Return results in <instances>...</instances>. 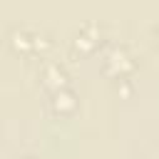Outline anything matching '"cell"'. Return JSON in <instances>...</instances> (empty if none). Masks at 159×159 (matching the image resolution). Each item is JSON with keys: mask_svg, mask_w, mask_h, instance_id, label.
<instances>
[{"mask_svg": "<svg viewBox=\"0 0 159 159\" xmlns=\"http://www.w3.org/2000/svg\"><path fill=\"white\" fill-rule=\"evenodd\" d=\"M10 47L17 55L37 57L50 47V37L40 30H32V27H17V30L10 32Z\"/></svg>", "mask_w": 159, "mask_h": 159, "instance_id": "cell-1", "label": "cell"}, {"mask_svg": "<svg viewBox=\"0 0 159 159\" xmlns=\"http://www.w3.org/2000/svg\"><path fill=\"white\" fill-rule=\"evenodd\" d=\"M132 70H134V57L127 47L119 45V47H112L107 52V57H104V72L107 75H112L117 80H124Z\"/></svg>", "mask_w": 159, "mask_h": 159, "instance_id": "cell-2", "label": "cell"}, {"mask_svg": "<svg viewBox=\"0 0 159 159\" xmlns=\"http://www.w3.org/2000/svg\"><path fill=\"white\" fill-rule=\"evenodd\" d=\"M99 42H102V30H99V25H94V22L82 25V27L75 32V37H72V45H75V50H80V52H92V50L99 47Z\"/></svg>", "mask_w": 159, "mask_h": 159, "instance_id": "cell-3", "label": "cell"}, {"mask_svg": "<svg viewBox=\"0 0 159 159\" xmlns=\"http://www.w3.org/2000/svg\"><path fill=\"white\" fill-rule=\"evenodd\" d=\"M40 77H42V84H45L50 92L65 89V87H67V80H70V75H67L65 65H60V62H45V65H42Z\"/></svg>", "mask_w": 159, "mask_h": 159, "instance_id": "cell-4", "label": "cell"}, {"mask_svg": "<svg viewBox=\"0 0 159 159\" xmlns=\"http://www.w3.org/2000/svg\"><path fill=\"white\" fill-rule=\"evenodd\" d=\"M50 107L57 112V114H70V112H75V107H77V97H75V92L72 89H57V92H52V97H50Z\"/></svg>", "mask_w": 159, "mask_h": 159, "instance_id": "cell-5", "label": "cell"}, {"mask_svg": "<svg viewBox=\"0 0 159 159\" xmlns=\"http://www.w3.org/2000/svg\"><path fill=\"white\" fill-rule=\"evenodd\" d=\"M154 37H157V42H159V25L154 27Z\"/></svg>", "mask_w": 159, "mask_h": 159, "instance_id": "cell-6", "label": "cell"}]
</instances>
